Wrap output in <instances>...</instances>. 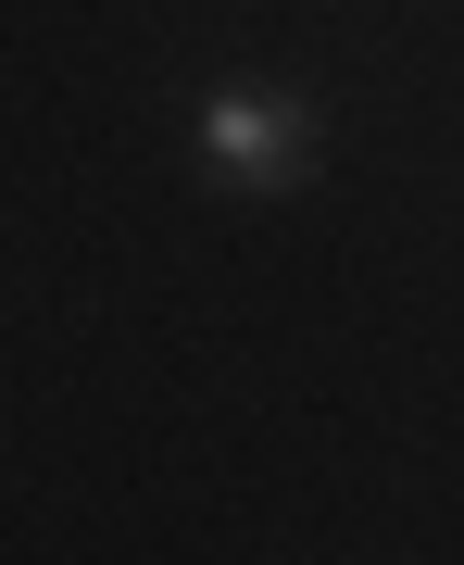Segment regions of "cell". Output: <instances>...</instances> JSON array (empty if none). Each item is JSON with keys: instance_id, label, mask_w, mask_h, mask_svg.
I'll return each instance as SVG.
<instances>
[{"instance_id": "cell-1", "label": "cell", "mask_w": 464, "mask_h": 565, "mask_svg": "<svg viewBox=\"0 0 464 565\" xmlns=\"http://www.w3.org/2000/svg\"><path fill=\"white\" fill-rule=\"evenodd\" d=\"M202 163L277 189V177H302V163H314V114L289 102V88H214V102H202Z\"/></svg>"}]
</instances>
